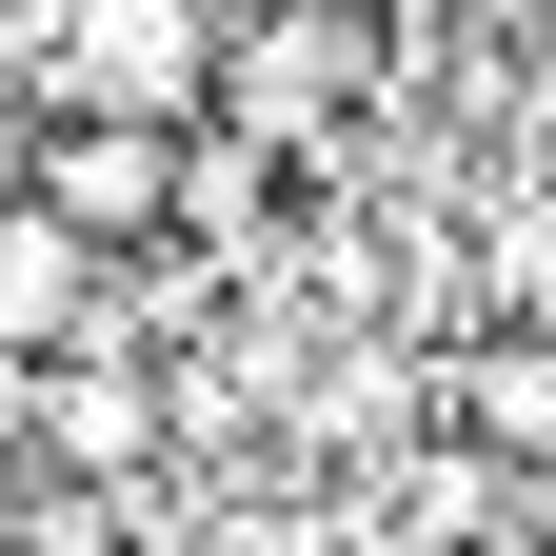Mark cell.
I'll use <instances>...</instances> for the list:
<instances>
[{"label": "cell", "instance_id": "8992f818", "mask_svg": "<svg viewBox=\"0 0 556 556\" xmlns=\"http://www.w3.org/2000/svg\"><path fill=\"white\" fill-rule=\"evenodd\" d=\"M497 536H517V497L477 457H397L378 477V556H497Z\"/></svg>", "mask_w": 556, "mask_h": 556}, {"label": "cell", "instance_id": "277c9868", "mask_svg": "<svg viewBox=\"0 0 556 556\" xmlns=\"http://www.w3.org/2000/svg\"><path fill=\"white\" fill-rule=\"evenodd\" d=\"M457 457L497 477V497L556 477V318H477L457 338Z\"/></svg>", "mask_w": 556, "mask_h": 556}, {"label": "cell", "instance_id": "3957f363", "mask_svg": "<svg viewBox=\"0 0 556 556\" xmlns=\"http://www.w3.org/2000/svg\"><path fill=\"white\" fill-rule=\"evenodd\" d=\"M0 358H139V338H119V258H80V239H60L40 219V199H0Z\"/></svg>", "mask_w": 556, "mask_h": 556}, {"label": "cell", "instance_id": "52a82bcc", "mask_svg": "<svg viewBox=\"0 0 556 556\" xmlns=\"http://www.w3.org/2000/svg\"><path fill=\"white\" fill-rule=\"evenodd\" d=\"M160 219H199L219 258H258L278 239V160H258V139H179V199H160Z\"/></svg>", "mask_w": 556, "mask_h": 556}, {"label": "cell", "instance_id": "5b68a950", "mask_svg": "<svg viewBox=\"0 0 556 556\" xmlns=\"http://www.w3.org/2000/svg\"><path fill=\"white\" fill-rule=\"evenodd\" d=\"M219 80H239V119H258V160H278L299 119H338V100L378 80V40H358V21H278V40H239V60H219Z\"/></svg>", "mask_w": 556, "mask_h": 556}, {"label": "cell", "instance_id": "6da1fadb", "mask_svg": "<svg viewBox=\"0 0 556 556\" xmlns=\"http://www.w3.org/2000/svg\"><path fill=\"white\" fill-rule=\"evenodd\" d=\"M0 438H21L40 477H100V497H119V477H160V438H179V397L139 378V358H40Z\"/></svg>", "mask_w": 556, "mask_h": 556}, {"label": "cell", "instance_id": "ba28073f", "mask_svg": "<svg viewBox=\"0 0 556 556\" xmlns=\"http://www.w3.org/2000/svg\"><path fill=\"white\" fill-rule=\"evenodd\" d=\"M0 199H21V119H0Z\"/></svg>", "mask_w": 556, "mask_h": 556}, {"label": "cell", "instance_id": "7a4b0ae2", "mask_svg": "<svg viewBox=\"0 0 556 556\" xmlns=\"http://www.w3.org/2000/svg\"><path fill=\"white\" fill-rule=\"evenodd\" d=\"M199 80H219V40H199L179 0H100V21H60V119H139V139H179Z\"/></svg>", "mask_w": 556, "mask_h": 556}]
</instances>
